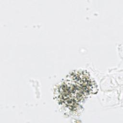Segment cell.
Masks as SVG:
<instances>
[{
	"label": "cell",
	"mask_w": 123,
	"mask_h": 123,
	"mask_svg": "<svg viewBox=\"0 0 123 123\" xmlns=\"http://www.w3.org/2000/svg\"><path fill=\"white\" fill-rule=\"evenodd\" d=\"M72 78L73 79H72L71 81H69L67 84L73 88L65 84L64 85L65 87L62 88V90H64L62 92L65 93V95L69 94V95L65 97L66 100L68 102L69 101L68 104H74L81 99L82 97H83V95H85L86 93L80 91V90L88 93L90 89L88 86L89 82L84 76L80 77V75H77L72 76Z\"/></svg>",
	"instance_id": "obj_1"
}]
</instances>
